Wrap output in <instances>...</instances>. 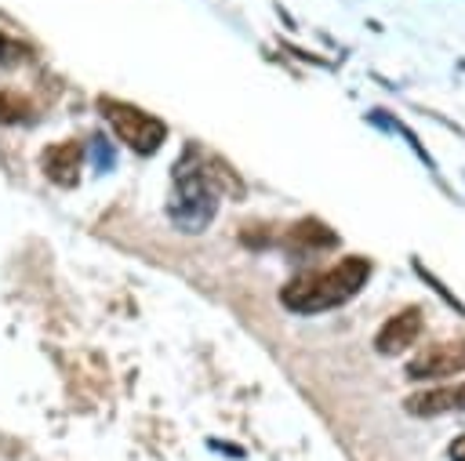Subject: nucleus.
I'll return each mask as SVG.
<instances>
[{"label": "nucleus", "instance_id": "nucleus-2", "mask_svg": "<svg viewBox=\"0 0 465 461\" xmlns=\"http://www.w3.org/2000/svg\"><path fill=\"white\" fill-rule=\"evenodd\" d=\"M102 113L113 123V131L120 134V142H127L134 152H156L163 134H167V127L156 116H149V113H142V109H134L127 102L102 98Z\"/></svg>", "mask_w": 465, "mask_h": 461}, {"label": "nucleus", "instance_id": "nucleus-9", "mask_svg": "<svg viewBox=\"0 0 465 461\" xmlns=\"http://www.w3.org/2000/svg\"><path fill=\"white\" fill-rule=\"evenodd\" d=\"M18 58H22V47H18V44H11L7 36H0V69L15 65Z\"/></svg>", "mask_w": 465, "mask_h": 461}, {"label": "nucleus", "instance_id": "nucleus-10", "mask_svg": "<svg viewBox=\"0 0 465 461\" xmlns=\"http://www.w3.org/2000/svg\"><path fill=\"white\" fill-rule=\"evenodd\" d=\"M447 457H450V461H465V436H458V439L447 446Z\"/></svg>", "mask_w": 465, "mask_h": 461}, {"label": "nucleus", "instance_id": "nucleus-6", "mask_svg": "<svg viewBox=\"0 0 465 461\" xmlns=\"http://www.w3.org/2000/svg\"><path fill=\"white\" fill-rule=\"evenodd\" d=\"M40 167L44 174L54 181V185H76L80 181V171H84V149L76 142H58V145H47L44 156H40Z\"/></svg>", "mask_w": 465, "mask_h": 461}, {"label": "nucleus", "instance_id": "nucleus-4", "mask_svg": "<svg viewBox=\"0 0 465 461\" xmlns=\"http://www.w3.org/2000/svg\"><path fill=\"white\" fill-rule=\"evenodd\" d=\"M178 207H174V218L182 221V225H189V232H196L207 218H211V211H214V196H211V189H207V178L200 174V171H185L182 178H178Z\"/></svg>", "mask_w": 465, "mask_h": 461}, {"label": "nucleus", "instance_id": "nucleus-3", "mask_svg": "<svg viewBox=\"0 0 465 461\" xmlns=\"http://www.w3.org/2000/svg\"><path fill=\"white\" fill-rule=\"evenodd\" d=\"M458 370H465V338L421 345L407 359V378H414V381H432V378H447Z\"/></svg>", "mask_w": 465, "mask_h": 461}, {"label": "nucleus", "instance_id": "nucleus-1", "mask_svg": "<svg viewBox=\"0 0 465 461\" xmlns=\"http://www.w3.org/2000/svg\"><path fill=\"white\" fill-rule=\"evenodd\" d=\"M371 276V261L367 258H341L334 269L327 272H309L291 280L280 290V301L294 312H320V309H334L341 301H349Z\"/></svg>", "mask_w": 465, "mask_h": 461}, {"label": "nucleus", "instance_id": "nucleus-5", "mask_svg": "<svg viewBox=\"0 0 465 461\" xmlns=\"http://www.w3.org/2000/svg\"><path fill=\"white\" fill-rule=\"evenodd\" d=\"M421 334V309H400L396 316H389L381 323V330L374 334V348L381 356H396L403 348L414 345V338Z\"/></svg>", "mask_w": 465, "mask_h": 461}, {"label": "nucleus", "instance_id": "nucleus-8", "mask_svg": "<svg viewBox=\"0 0 465 461\" xmlns=\"http://www.w3.org/2000/svg\"><path fill=\"white\" fill-rule=\"evenodd\" d=\"M33 109H29V102L22 98V94H15V91H0V123H18V120H25Z\"/></svg>", "mask_w": 465, "mask_h": 461}, {"label": "nucleus", "instance_id": "nucleus-7", "mask_svg": "<svg viewBox=\"0 0 465 461\" xmlns=\"http://www.w3.org/2000/svg\"><path fill=\"white\" fill-rule=\"evenodd\" d=\"M407 414L414 417H436V414H450L465 407V385H440V388H425L418 396H407Z\"/></svg>", "mask_w": 465, "mask_h": 461}]
</instances>
